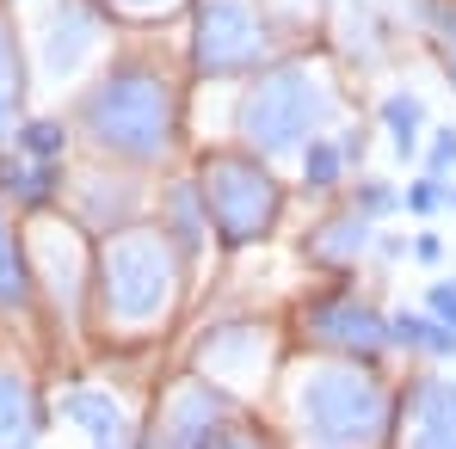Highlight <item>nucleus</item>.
<instances>
[{
	"label": "nucleus",
	"instance_id": "obj_6",
	"mask_svg": "<svg viewBox=\"0 0 456 449\" xmlns=\"http://www.w3.org/2000/svg\"><path fill=\"white\" fill-rule=\"evenodd\" d=\"M278 31L265 0H191L185 12V75L191 80H247L278 62Z\"/></svg>",
	"mask_w": 456,
	"mask_h": 449
},
{
	"label": "nucleus",
	"instance_id": "obj_27",
	"mask_svg": "<svg viewBox=\"0 0 456 449\" xmlns=\"http://www.w3.org/2000/svg\"><path fill=\"white\" fill-rule=\"evenodd\" d=\"M346 204H358L364 216H377V222H388V216L401 210V185H395L388 172H358V179L346 185Z\"/></svg>",
	"mask_w": 456,
	"mask_h": 449
},
{
	"label": "nucleus",
	"instance_id": "obj_10",
	"mask_svg": "<svg viewBox=\"0 0 456 449\" xmlns=\"http://www.w3.org/2000/svg\"><path fill=\"white\" fill-rule=\"evenodd\" d=\"M228 413H234V400H228L223 388H210L204 375L179 370L160 388L154 419L142 425V449H204V437L223 425Z\"/></svg>",
	"mask_w": 456,
	"mask_h": 449
},
{
	"label": "nucleus",
	"instance_id": "obj_31",
	"mask_svg": "<svg viewBox=\"0 0 456 449\" xmlns=\"http://www.w3.org/2000/svg\"><path fill=\"white\" fill-rule=\"evenodd\" d=\"M413 265H426V271L444 265V234H438V228H419V234H413Z\"/></svg>",
	"mask_w": 456,
	"mask_h": 449
},
{
	"label": "nucleus",
	"instance_id": "obj_5",
	"mask_svg": "<svg viewBox=\"0 0 456 449\" xmlns=\"http://www.w3.org/2000/svg\"><path fill=\"white\" fill-rule=\"evenodd\" d=\"M198 191H204V210H210V234L223 253H253L265 246L278 228H284V210H290V185L278 179V166L265 154L247 148H210L198 154L191 166Z\"/></svg>",
	"mask_w": 456,
	"mask_h": 449
},
{
	"label": "nucleus",
	"instance_id": "obj_24",
	"mask_svg": "<svg viewBox=\"0 0 456 449\" xmlns=\"http://www.w3.org/2000/svg\"><path fill=\"white\" fill-rule=\"evenodd\" d=\"M407 19L419 25V37L432 44L438 68H444L451 86H456V0H407Z\"/></svg>",
	"mask_w": 456,
	"mask_h": 449
},
{
	"label": "nucleus",
	"instance_id": "obj_22",
	"mask_svg": "<svg viewBox=\"0 0 456 449\" xmlns=\"http://www.w3.org/2000/svg\"><path fill=\"white\" fill-rule=\"evenodd\" d=\"M297 179H303V191H314V197H339L358 172H352V160H346V148H339V130L333 136H314L303 154H297Z\"/></svg>",
	"mask_w": 456,
	"mask_h": 449
},
{
	"label": "nucleus",
	"instance_id": "obj_8",
	"mask_svg": "<svg viewBox=\"0 0 456 449\" xmlns=\"http://www.w3.org/2000/svg\"><path fill=\"white\" fill-rule=\"evenodd\" d=\"M284 339L272 333V320L259 314H223L216 326H204L185 351L179 370L204 375L210 388H223L234 406H259L272 388H278V370H284Z\"/></svg>",
	"mask_w": 456,
	"mask_h": 449
},
{
	"label": "nucleus",
	"instance_id": "obj_16",
	"mask_svg": "<svg viewBox=\"0 0 456 449\" xmlns=\"http://www.w3.org/2000/svg\"><path fill=\"white\" fill-rule=\"evenodd\" d=\"M154 222L173 234V246L191 259V271H198L204 253L216 246V234H210V210H204V191H198L191 172H173V179L154 191Z\"/></svg>",
	"mask_w": 456,
	"mask_h": 449
},
{
	"label": "nucleus",
	"instance_id": "obj_32",
	"mask_svg": "<svg viewBox=\"0 0 456 449\" xmlns=\"http://www.w3.org/2000/svg\"><path fill=\"white\" fill-rule=\"evenodd\" d=\"M401 259H413V240H407V234H382L377 240V265H401Z\"/></svg>",
	"mask_w": 456,
	"mask_h": 449
},
{
	"label": "nucleus",
	"instance_id": "obj_23",
	"mask_svg": "<svg viewBox=\"0 0 456 449\" xmlns=\"http://www.w3.org/2000/svg\"><path fill=\"white\" fill-rule=\"evenodd\" d=\"M12 154L44 160V166H69V154H75V124H69L62 111H31V117L19 124V136H12Z\"/></svg>",
	"mask_w": 456,
	"mask_h": 449
},
{
	"label": "nucleus",
	"instance_id": "obj_19",
	"mask_svg": "<svg viewBox=\"0 0 456 449\" xmlns=\"http://www.w3.org/2000/svg\"><path fill=\"white\" fill-rule=\"evenodd\" d=\"M25 92H31V68H25V37H19V19L0 6V148H12L19 124L31 117L25 111Z\"/></svg>",
	"mask_w": 456,
	"mask_h": 449
},
{
	"label": "nucleus",
	"instance_id": "obj_9",
	"mask_svg": "<svg viewBox=\"0 0 456 449\" xmlns=\"http://www.w3.org/2000/svg\"><path fill=\"white\" fill-rule=\"evenodd\" d=\"M25 259H31V284H37V314L50 326H86V301H93V234L69 210L31 216L25 222Z\"/></svg>",
	"mask_w": 456,
	"mask_h": 449
},
{
	"label": "nucleus",
	"instance_id": "obj_33",
	"mask_svg": "<svg viewBox=\"0 0 456 449\" xmlns=\"http://www.w3.org/2000/svg\"><path fill=\"white\" fill-rule=\"evenodd\" d=\"M451 216H456V185H451Z\"/></svg>",
	"mask_w": 456,
	"mask_h": 449
},
{
	"label": "nucleus",
	"instance_id": "obj_7",
	"mask_svg": "<svg viewBox=\"0 0 456 449\" xmlns=\"http://www.w3.org/2000/svg\"><path fill=\"white\" fill-rule=\"evenodd\" d=\"M290 339L303 351H314V357H352V364H388V357H401L388 308H377L352 277H327L314 296L297 301Z\"/></svg>",
	"mask_w": 456,
	"mask_h": 449
},
{
	"label": "nucleus",
	"instance_id": "obj_11",
	"mask_svg": "<svg viewBox=\"0 0 456 449\" xmlns=\"http://www.w3.org/2000/svg\"><path fill=\"white\" fill-rule=\"evenodd\" d=\"M395 449H456V375L413 370L401 381V431Z\"/></svg>",
	"mask_w": 456,
	"mask_h": 449
},
{
	"label": "nucleus",
	"instance_id": "obj_4",
	"mask_svg": "<svg viewBox=\"0 0 456 449\" xmlns=\"http://www.w3.org/2000/svg\"><path fill=\"white\" fill-rule=\"evenodd\" d=\"M339 124H346V80L333 56H314V50H284L278 62L247 75L228 117L234 148L265 154V160L303 154L314 136H333Z\"/></svg>",
	"mask_w": 456,
	"mask_h": 449
},
{
	"label": "nucleus",
	"instance_id": "obj_29",
	"mask_svg": "<svg viewBox=\"0 0 456 449\" xmlns=\"http://www.w3.org/2000/svg\"><path fill=\"white\" fill-rule=\"evenodd\" d=\"M419 172H432V179H456V124H438L432 136H426V154H419Z\"/></svg>",
	"mask_w": 456,
	"mask_h": 449
},
{
	"label": "nucleus",
	"instance_id": "obj_12",
	"mask_svg": "<svg viewBox=\"0 0 456 449\" xmlns=\"http://www.w3.org/2000/svg\"><path fill=\"white\" fill-rule=\"evenodd\" d=\"M111 19L99 12V0H50L44 31H37V62L50 80H69L93 62V50L105 44Z\"/></svg>",
	"mask_w": 456,
	"mask_h": 449
},
{
	"label": "nucleus",
	"instance_id": "obj_15",
	"mask_svg": "<svg viewBox=\"0 0 456 449\" xmlns=\"http://www.w3.org/2000/svg\"><path fill=\"white\" fill-rule=\"evenodd\" d=\"M0 204L31 222V216H56L69 204V166H44V160H25V154L0 148Z\"/></svg>",
	"mask_w": 456,
	"mask_h": 449
},
{
	"label": "nucleus",
	"instance_id": "obj_13",
	"mask_svg": "<svg viewBox=\"0 0 456 449\" xmlns=\"http://www.w3.org/2000/svg\"><path fill=\"white\" fill-rule=\"evenodd\" d=\"M377 240H382L377 216H364L358 204H339V210L314 216V228L303 234V259L327 277H358V265L377 259Z\"/></svg>",
	"mask_w": 456,
	"mask_h": 449
},
{
	"label": "nucleus",
	"instance_id": "obj_20",
	"mask_svg": "<svg viewBox=\"0 0 456 449\" xmlns=\"http://www.w3.org/2000/svg\"><path fill=\"white\" fill-rule=\"evenodd\" d=\"M388 320H395V351L401 357H419V364H451L456 357V326H444L438 314H426V308H388Z\"/></svg>",
	"mask_w": 456,
	"mask_h": 449
},
{
	"label": "nucleus",
	"instance_id": "obj_17",
	"mask_svg": "<svg viewBox=\"0 0 456 449\" xmlns=\"http://www.w3.org/2000/svg\"><path fill=\"white\" fill-rule=\"evenodd\" d=\"M37 284H31V259H25V222L0 204V326H37Z\"/></svg>",
	"mask_w": 456,
	"mask_h": 449
},
{
	"label": "nucleus",
	"instance_id": "obj_21",
	"mask_svg": "<svg viewBox=\"0 0 456 449\" xmlns=\"http://www.w3.org/2000/svg\"><path fill=\"white\" fill-rule=\"evenodd\" d=\"M377 124L382 136H388V148H395V160H419L426 154V136H432V117H426V99L419 92H388L377 105Z\"/></svg>",
	"mask_w": 456,
	"mask_h": 449
},
{
	"label": "nucleus",
	"instance_id": "obj_25",
	"mask_svg": "<svg viewBox=\"0 0 456 449\" xmlns=\"http://www.w3.org/2000/svg\"><path fill=\"white\" fill-rule=\"evenodd\" d=\"M204 449H278V437H272V425L253 406H234L223 425L204 437Z\"/></svg>",
	"mask_w": 456,
	"mask_h": 449
},
{
	"label": "nucleus",
	"instance_id": "obj_2",
	"mask_svg": "<svg viewBox=\"0 0 456 449\" xmlns=\"http://www.w3.org/2000/svg\"><path fill=\"white\" fill-rule=\"evenodd\" d=\"M265 400L278 406V449H395L401 431V388L388 381V364L297 351Z\"/></svg>",
	"mask_w": 456,
	"mask_h": 449
},
{
	"label": "nucleus",
	"instance_id": "obj_18",
	"mask_svg": "<svg viewBox=\"0 0 456 449\" xmlns=\"http://www.w3.org/2000/svg\"><path fill=\"white\" fill-rule=\"evenodd\" d=\"M56 419H62V425H75L86 444H118V437H136V425H130L124 400H118L111 388H93V381H69V388L56 394Z\"/></svg>",
	"mask_w": 456,
	"mask_h": 449
},
{
	"label": "nucleus",
	"instance_id": "obj_14",
	"mask_svg": "<svg viewBox=\"0 0 456 449\" xmlns=\"http://www.w3.org/2000/svg\"><path fill=\"white\" fill-rule=\"evenodd\" d=\"M44 425H50V400L31 364H19L12 345H0V449H37Z\"/></svg>",
	"mask_w": 456,
	"mask_h": 449
},
{
	"label": "nucleus",
	"instance_id": "obj_28",
	"mask_svg": "<svg viewBox=\"0 0 456 449\" xmlns=\"http://www.w3.org/2000/svg\"><path fill=\"white\" fill-rule=\"evenodd\" d=\"M401 210H407L413 222L451 216V185H444V179H432V172H413V179L401 185Z\"/></svg>",
	"mask_w": 456,
	"mask_h": 449
},
{
	"label": "nucleus",
	"instance_id": "obj_30",
	"mask_svg": "<svg viewBox=\"0 0 456 449\" xmlns=\"http://www.w3.org/2000/svg\"><path fill=\"white\" fill-rule=\"evenodd\" d=\"M419 308H426V314H438L444 326H456V277H432V284H426V296H419Z\"/></svg>",
	"mask_w": 456,
	"mask_h": 449
},
{
	"label": "nucleus",
	"instance_id": "obj_3",
	"mask_svg": "<svg viewBox=\"0 0 456 449\" xmlns=\"http://www.w3.org/2000/svg\"><path fill=\"white\" fill-rule=\"evenodd\" d=\"M191 277H198L191 259L173 246V234L154 216L99 234L93 240V301H86L93 339L118 345V351L167 339V326L185 308Z\"/></svg>",
	"mask_w": 456,
	"mask_h": 449
},
{
	"label": "nucleus",
	"instance_id": "obj_1",
	"mask_svg": "<svg viewBox=\"0 0 456 449\" xmlns=\"http://www.w3.org/2000/svg\"><path fill=\"white\" fill-rule=\"evenodd\" d=\"M185 80L173 56L124 44L99 62L69 105L75 142H86L93 160L124 166V172H167L185 148Z\"/></svg>",
	"mask_w": 456,
	"mask_h": 449
},
{
	"label": "nucleus",
	"instance_id": "obj_26",
	"mask_svg": "<svg viewBox=\"0 0 456 449\" xmlns=\"http://www.w3.org/2000/svg\"><path fill=\"white\" fill-rule=\"evenodd\" d=\"M99 12L111 25H130V31H149V25H167L179 12H191V0H99Z\"/></svg>",
	"mask_w": 456,
	"mask_h": 449
}]
</instances>
